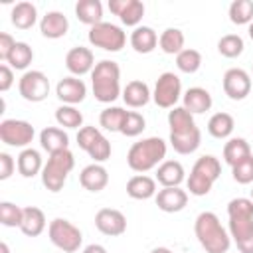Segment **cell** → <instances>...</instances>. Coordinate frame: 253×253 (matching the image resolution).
<instances>
[{"label":"cell","mask_w":253,"mask_h":253,"mask_svg":"<svg viewBox=\"0 0 253 253\" xmlns=\"http://www.w3.org/2000/svg\"><path fill=\"white\" fill-rule=\"evenodd\" d=\"M109 10L119 16V20L125 26L138 28L142 16H144V4L140 0H109Z\"/></svg>","instance_id":"e0dca14e"},{"label":"cell","mask_w":253,"mask_h":253,"mask_svg":"<svg viewBox=\"0 0 253 253\" xmlns=\"http://www.w3.org/2000/svg\"><path fill=\"white\" fill-rule=\"evenodd\" d=\"M247 34H249V38H251V40H253V22H251V24H249V30H247Z\"/></svg>","instance_id":"816d5d0a"},{"label":"cell","mask_w":253,"mask_h":253,"mask_svg":"<svg viewBox=\"0 0 253 253\" xmlns=\"http://www.w3.org/2000/svg\"><path fill=\"white\" fill-rule=\"evenodd\" d=\"M182 97V81L174 71H164L158 75L154 91H152V101L162 107V109H174L176 103Z\"/></svg>","instance_id":"30bf717a"},{"label":"cell","mask_w":253,"mask_h":253,"mask_svg":"<svg viewBox=\"0 0 253 253\" xmlns=\"http://www.w3.org/2000/svg\"><path fill=\"white\" fill-rule=\"evenodd\" d=\"M40 144L47 154H55L69 148V136L59 126H45L40 132Z\"/></svg>","instance_id":"cb8c5ba5"},{"label":"cell","mask_w":253,"mask_h":253,"mask_svg":"<svg viewBox=\"0 0 253 253\" xmlns=\"http://www.w3.org/2000/svg\"><path fill=\"white\" fill-rule=\"evenodd\" d=\"M47 235H49V241L65 251V253H75L79 251L81 243H83V233L77 225H73L69 219H63V217H55L49 221V227H47Z\"/></svg>","instance_id":"52a82bcc"},{"label":"cell","mask_w":253,"mask_h":253,"mask_svg":"<svg viewBox=\"0 0 253 253\" xmlns=\"http://www.w3.org/2000/svg\"><path fill=\"white\" fill-rule=\"evenodd\" d=\"M95 65H97V63H95V55H93V51H91L89 47H85V45H75V47H71V49L67 51V55H65V67H67V71H69L71 75H75V77H81V75H85V73H91Z\"/></svg>","instance_id":"2e32d148"},{"label":"cell","mask_w":253,"mask_h":253,"mask_svg":"<svg viewBox=\"0 0 253 253\" xmlns=\"http://www.w3.org/2000/svg\"><path fill=\"white\" fill-rule=\"evenodd\" d=\"M150 253H174L172 249H168V247H154Z\"/></svg>","instance_id":"681fc988"},{"label":"cell","mask_w":253,"mask_h":253,"mask_svg":"<svg viewBox=\"0 0 253 253\" xmlns=\"http://www.w3.org/2000/svg\"><path fill=\"white\" fill-rule=\"evenodd\" d=\"M229 20L237 26L251 24L253 22V0H233L229 4Z\"/></svg>","instance_id":"74e56055"},{"label":"cell","mask_w":253,"mask_h":253,"mask_svg":"<svg viewBox=\"0 0 253 253\" xmlns=\"http://www.w3.org/2000/svg\"><path fill=\"white\" fill-rule=\"evenodd\" d=\"M12 85H14V71L8 63H2L0 65V91L6 93Z\"/></svg>","instance_id":"7dc6e473"},{"label":"cell","mask_w":253,"mask_h":253,"mask_svg":"<svg viewBox=\"0 0 253 253\" xmlns=\"http://www.w3.org/2000/svg\"><path fill=\"white\" fill-rule=\"evenodd\" d=\"M81 253H107V249H105L103 245H99V243H91V245H87Z\"/></svg>","instance_id":"c3c4849f"},{"label":"cell","mask_w":253,"mask_h":253,"mask_svg":"<svg viewBox=\"0 0 253 253\" xmlns=\"http://www.w3.org/2000/svg\"><path fill=\"white\" fill-rule=\"evenodd\" d=\"M223 93L231 101H243L251 93V75L241 67H231L223 73Z\"/></svg>","instance_id":"4fadbf2b"},{"label":"cell","mask_w":253,"mask_h":253,"mask_svg":"<svg viewBox=\"0 0 253 253\" xmlns=\"http://www.w3.org/2000/svg\"><path fill=\"white\" fill-rule=\"evenodd\" d=\"M95 227L109 237L123 235L126 231V217L121 210L115 208H103L95 213Z\"/></svg>","instance_id":"5bb4252c"},{"label":"cell","mask_w":253,"mask_h":253,"mask_svg":"<svg viewBox=\"0 0 253 253\" xmlns=\"http://www.w3.org/2000/svg\"><path fill=\"white\" fill-rule=\"evenodd\" d=\"M245 49V43H243V38L237 36V34H225L219 38L217 42V51L227 57V59H233V57H239Z\"/></svg>","instance_id":"f35d334b"},{"label":"cell","mask_w":253,"mask_h":253,"mask_svg":"<svg viewBox=\"0 0 253 253\" xmlns=\"http://www.w3.org/2000/svg\"><path fill=\"white\" fill-rule=\"evenodd\" d=\"M144 128H146V121H144V117H142L140 113H136V111H128V113H126V119H125V123H123L121 134L132 138V136H138Z\"/></svg>","instance_id":"7bdbcfd3"},{"label":"cell","mask_w":253,"mask_h":253,"mask_svg":"<svg viewBox=\"0 0 253 253\" xmlns=\"http://www.w3.org/2000/svg\"><path fill=\"white\" fill-rule=\"evenodd\" d=\"M55 95L57 99L63 103V105H79L85 95H87V85L83 79L75 77V75H69V77H63L57 81L55 85Z\"/></svg>","instance_id":"9a60e30c"},{"label":"cell","mask_w":253,"mask_h":253,"mask_svg":"<svg viewBox=\"0 0 253 253\" xmlns=\"http://www.w3.org/2000/svg\"><path fill=\"white\" fill-rule=\"evenodd\" d=\"M67 30H69L67 16H63L57 10H51V12L43 14L42 20H40V32L47 40H59V38H63L67 34Z\"/></svg>","instance_id":"ffe728a7"},{"label":"cell","mask_w":253,"mask_h":253,"mask_svg":"<svg viewBox=\"0 0 253 253\" xmlns=\"http://www.w3.org/2000/svg\"><path fill=\"white\" fill-rule=\"evenodd\" d=\"M186 180L184 166L178 160H164L156 168V182L162 188H176Z\"/></svg>","instance_id":"7402d4cb"},{"label":"cell","mask_w":253,"mask_h":253,"mask_svg":"<svg viewBox=\"0 0 253 253\" xmlns=\"http://www.w3.org/2000/svg\"><path fill=\"white\" fill-rule=\"evenodd\" d=\"M154 202L158 206V210L166 211V213H178L188 206V192L182 190L180 186L176 188H162L156 192Z\"/></svg>","instance_id":"ac0fdd59"},{"label":"cell","mask_w":253,"mask_h":253,"mask_svg":"<svg viewBox=\"0 0 253 253\" xmlns=\"http://www.w3.org/2000/svg\"><path fill=\"white\" fill-rule=\"evenodd\" d=\"M73 166H75V156L69 148L55 152V154H49V158L42 170V184L49 192H59L65 186L67 176L73 170Z\"/></svg>","instance_id":"8992f818"},{"label":"cell","mask_w":253,"mask_h":253,"mask_svg":"<svg viewBox=\"0 0 253 253\" xmlns=\"http://www.w3.org/2000/svg\"><path fill=\"white\" fill-rule=\"evenodd\" d=\"M247 156H251V146L245 138L241 136H233L223 144V160L233 168L235 164H239L241 160H245Z\"/></svg>","instance_id":"1f68e13d"},{"label":"cell","mask_w":253,"mask_h":253,"mask_svg":"<svg viewBox=\"0 0 253 253\" xmlns=\"http://www.w3.org/2000/svg\"><path fill=\"white\" fill-rule=\"evenodd\" d=\"M211 95L204 87H190L182 95V107L188 109L192 115H202L211 109Z\"/></svg>","instance_id":"44dd1931"},{"label":"cell","mask_w":253,"mask_h":253,"mask_svg":"<svg viewBox=\"0 0 253 253\" xmlns=\"http://www.w3.org/2000/svg\"><path fill=\"white\" fill-rule=\"evenodd\" d=\"M43 229H45V213L36 206L24 208L20 231L24 235H28V237H38V235L43 233Z\"/></svg>","instance_id":"484cf974"},{"label":"cell","mask_w":253,"mask_h":253,"mask_svg":"<svg viewBox=\"0 0 253 253\" xmlns=\"http://www.w3.org/2000/svg\"><path fill=\"white\" fill-rule=\"evenodd\" d=\"M18 91L22 99L30 103H40L49 95V79L43 71H38V69L24 71V75L18 81Z\"/></svg>","instance_id":"7c38bea8"},{"label":"cell","mask_w":253,"mask_h":253,"mask_svg":"<svg viewBox=\"0 0 253 253\" xmlns=\"http://www.w3.org/2000/svg\"><path fill=\"white\" fill-rule=\"evenodd\" d=\"M194 233L206 253H227L231 247V235L213 211L198 213L194 221Z\"/></svg>","instance_id":"7a4b0ae2"},{"label":"cell","mask_w":253,"mask_h":253,"mask_svg":"<svg viewBox=\"0 0 253 253\" xmlns=\"http://www.w3.org/2000/svg\"><path fill=\"white\" fill-rule=\"evenodd\" d=\"M16 162L8 152H0V180H8L14 174Z\"/></svg>","instance_id":"bcb514c9"},{"label":"cell","mask_w":253,"mask_h":253,"mask_svg":"<svg viewBox=\"0 0 253 253\" xmlns=\"http://www.w3.org/2000/svg\"><path fill=\"white\" fill-rule=\"evenodd\" d=\"M75 16L89 28L103 22V4L99 0H79L75 4Z\"/></svg>","instance_id":"f546056e"},{"label":"cell","mask_w":253,"mask_h":253,"mask_svg":"<svg viewBox=\"0 0 253 253\" xmlns=\"http://www.w3.org/2000/svg\"><path fill=\"white\" fill-rule=\"evenodd\" d=\"M184 43H186V36L180 28H166L158 36V45L168 55H178L184 49Z\"/></svg>","instance_id":"d6a6232c"},{"label":"cell","mask_w":253,"mask_h":253,"mask_svg":"<svg viewBox=\"0 0 253 253\" xmlns=\"http://www.w3.org/2000/svg\"><path fill=\"white\" fill-rule=\"evenodd\" d=\"M166 142L160 136H148L134 142L126 152V164L132 172L144 174L152 168H158L166 158Z\"/></svg>","instance_id":"3957f363"},{"label":"cell","mask_w":253,"mask_h":253,"mask_svg":"<svg viewBox=\"0 0 253 253\" xmlns=\"http://www.w3.org/2000/svg\"><path fill=\"white\" fill-rule=\"evenodd\" d=\"M233 126H235L233 117L229 113H223V111L211 115L208 121V132L213 138H229L233 132Z\"/></svg>","instance_id":"836d02e7"},{"label":"cell","mask_w":253,"mask_h":253,"mask_svg":"<svg viewBox=\"0 0 253 253\" xmlns=\"http://www.w3.org/2000/svg\"><path fill=\"white\" fill-rule=\"evenodd\" d=\"M176 67L182 73H196L202 67V53L194 47H184L176 55Z\"/></svg>","instance_id":"60d3db41"},{"label":"cell","mask_w":253,"mask_h":253,"mask_svg":"<svg viewBox=\"0 0 253 253\" xmlns=\"http://www.w3.org/2000/svg\"><path fill=\"white\" fill-rule=\"evenodd\" d=\"M32 59H34V49L26 42H16V45H14V49H12V53H10L6 63L12 69H28Z\"/></svg>","instance_id":"ab89813d"},{"label":"cell","mask_w":253,"mask_h":253,"mask_svg":"<svg viewBox=\"0 0 253 253\" xmlns=\"http://www.w3.org/2000/svg\"><path fill=\"white\" fill-rule=\"evenodd\" d=\"M91 87L93 95L99 103H113L121 93V67L113 59L99 61L91 71Z\"/></svg>","instance_id":"277c9868"},{"label":"cell","mask_w":253,"mask_h":253,"mask_svg":"<svg viewBox=\"0 0 253 253\" xmlns=\"http://www.w3.org/2000/svg\"><path fill=\"white\" fill-rule=\"evenodd\" d=\"M229 235L239 253H253V200L233 198L227 204Z\"/></svg>","instance_id":"6da1fadb"},{"label":"cell","mask_w":253,"mask_h":253,"mask_svg":"<svg viewBox=\"0 0 253 253\" xmlns=\"http://www.w3.org/2000/svg\"><path fill=\"white\" fill-rule=\"evenodd\" d=\"M130 45L136 53H150L158 45V34L150 26H138L130 32Z\"/></svg>","instance_id":"4316f807"},{"label":"cell","mask_w":253,"mask_h":253,"mask_svg":"<svg viewBox=\"0 0 253 253\" xmlns=\"http://www.w3.org/2000/svg\"><path fill=\"white\" fill-rule=\"evenodd\" d=\"M10 20L18 30H30L38 22V8L32 2H18L10 12Z\"/></svg>","instance_id":"4dcf8cb0"},{"label":"cell","mask_w":253,"mask_h":253,"mask_svg":"<svg viewBox=\"0 0 253 253\" xmlns=\"http://www.w3.org/2000/svg\"><path fill=\"white\" fill-rule=\"evenodd\" d=\"M16 166H18V172L24 176V178H34L36 174H40L43 170V162H42V154L28 146L24 148L20 154H18V160H16Z\"/></svg>","instance_id":"f1b7e54d"},{"label":"cell","mask_w":253,"mask_h":253,"mask_svg":"<svg viewBox=\"0 0 253 253\" xmlns=\"http://www.w3.org/2000/svg\"><path fill=\"white\" fill-rule=\"evenodd\" d=\"M156 178L146 174H136L126 182V194L132 200H150L156 196Z\"/></svg>","instance_id":"d4e9b609"},{"label":"cell","mask_w":253,"mask_h":253,"mask_svg":"<svg viewBox=\"0 0 253 253\" xmlns=\"http://www.w3.org/2000/svg\"><path fill=\"white\" fill-rule=\"evenodd\" d=\"M251 200H253V190H251Z\"/></svg>","instance_id":"f5cc1de1"},{"label":"cell","mask_w":253,"mask_h":253,"mask_svg":"<svg viewBox=\"0 0 253 253\" xmlns=\"http://www.w3.org/2000/svg\"><path fill=\"white\" fill-rule=\"evenodd\" d=\"M79 184L87 190V192H101L107 188L109 184V172L103 164L99 162H93V164H87L81 172H79Z\"/></svg>","instance_id":"d6986e66"},{"label":"cell","mask_w":253,"mask_h":253,"mask_svg":"<svg viewBox=\"0 0 253 253\" xmlns=\"http://www.w3.org/2000/svg\"><path fill=\"white\" fill-rule=\"evenodd\" d=\"M219 176H221L219 160L211 154H204L194 162L190 176L186 178L188 192L192 196H206V194H210L211 186L217 182Z\"/></svg>","instance_id":"5b68a950"},{"label":"cell","mask_w":253,"mask_h":253,"mask_svg":"<svg viewBox=\"0 0 253 253\" xmlns=\"http://www.w3.org/2000/svg\"><path fill=\"white\" fill-rule=\"evenodd\" d=\"M14 45H16V40L8 32H0V59L2 61H8Z\"/></svg>","instance_id":"f6af8a7d"},{"label":"cell","mask_w":253,"mask_h":253,"mask_svg":"<svg viewBox=\"0 0 253 253\" xmlns=\"http://www.w3.org/2000/svg\"><path fill=\"white\" fill-rule=\"evenodd\" d=\"M231 176L237 184H251L253 182V154L241 160L231 168Z\"/></svg>","instance_id":"ee69618b"},{"label":"cell","mask_w":253,"mask_h":253,"mask_svg":"<svg viewBox=\"0 0 253 253\" xmlns=\"http://www.w3.org/2000/svg\"><path fill=\"white\" fill-rule=\"evenodd\" d=\"M55 121L63 128H81L83 126V115L73 105H59L55 109Z\"/></svg>","instance_id":"8d00e7d4"},{"label":"cell","mask_w":253,"mask_h":253,"mask_svg":"<svg viewBox=\"0 0 253 253\" xmlns=\"http://www.w3.org/2000/svg\"><path fill=\"white\" fill-rule=\"evenodd\" d=\"M202 142V132L200 128H192L186 132H170V146L178 152V154H192L198 150Z\"/></svg>","instance_id":"83f0119b"},{"label":"cell","mask_w":253,"mask_h":253,"mask_svg":"<svg viewBox=\"0 0 253 253\" xmlns=\"http://www.w3.org/2000/svg\"><path fill=\"white\" fill-rule=\"evenodd\" d=\"M77 144L99 164L111 158V142L97 126H81L77 132Z\"/></svg>","instance_id":"9c48e42d"},{"label":"cell","mask_w":253,"mask_h":253,"mask_svg":"<svg viewBox=\"0 0 253 253\" xmlns=\"http://www.w3.org/2000/svg\"><path fill=\"white\" fill-rule=\"evenodd\" d=\"M150 99H152L150 87H148L144 81H140V79L128 81L126 87L123 89V101H125V105H128L130 109H140V107H144Z\"/></svg>","instance_id":"603a6c76"},{"label":"cell","mask_w":253,"mask_h":253,"mask_svg":"<svg viewBox=\"0 0 253 253\" xmlns=\"http://www.w3.org/2000/svg\"><path fill=\"white\" fill-rule=\"evenodd\" d=\"M126 113L123 107H107L101 111L99 115V125L105 128V130H111V132H121L123 128V123L126 119Z\"/></svg>","instance_id":"d590c367"},{"label":"cell","mask_w":253,"mask_h":253,"mask_svg":"<svg viewBox=\"0 0 253 253\" xmlns=\"http://www.w3.org/2000/svg\"><path fill=\"white\" fill-rule=\"evenodd\" d=\"M36 130L32 123L22 119H4L0 123V140L8 146L28 148V144L34 140Z\"/></svg>","instance_id":"8fae6325"},{"label":"cell","mask_w":253,"mask_h":253,"mask_svg":"<svg viewBox=\"0 0 253 253\" xmlns=\"http://www.w3.org/2000/svg\"><path fill=\"white\" fill-rule=\"evenodd\" d=\"M89 43L95 47H101L105 51H121L126 43V34L123 32L121 26L111 24V22H101L93 28H89Z\"/></svg>","instance_id":"ba28073f"},{"label":"cell","mask_w":253,"mask_h":253,"mask_svg":"<svg viewBox=\"0 0 253 253\" xmlns=\"http://www.w3.org/2000/svg\"><path fill=\"white\" fill-rule=\"evenodd\" d=\"M24 215V208L12 204V202H2L0 204V223L6 227H20Z\"/></svg>","instance_id":"b9f144b4"},{"label":"cell","mask_w":253,"mask_h":253,"mask_svg":"<svg viewBox=\"0 0 253 253\" xmlns=\"http://www.w3.org/2000/svg\"><path fill=\"white\" fill-rule=\"evenodd\" d=\"M0 253H10V247H8V243H6V241H2V243H0Z\"/></svg>","instance_id":"f907efd6"},{"label":"cell","mask_w":253,"mask_h":253,"mask_svg":"<svg viewBox=\"0 0 253 253\" xmlns=\"http://www.w3.org/2000/svg\"><path fill=\"white\" fill-rule=\"evenodd\" d=\"M168 126H170V132H186L196 128V121L188 109L176 105L174 109L168 111Z\"/></svg>","instance_id":"e575fe53"}]
</instances>
